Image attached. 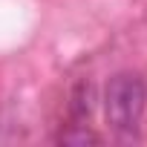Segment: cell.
Masks as SVG:
<instances>
[{
    "label": "cell",
    "mask_w": 147,
    "mask_h": 147,
    "mask_svg": "<svg viewBox=\"0 0 147 147\" xmlns=\"http://www.w3.org/2000/svg\"><path fill=\"white\" fill-rule=\"evenodd\" d=\"M144 107H147V87L138 75L121 72V75L110 78L107 92H104V113L113 130L136 133L141 124Z\"/></svg>",
    "instance_id": "cell-1"
},
{
    "label": "cell",
    "mask_w": 147,
    "mask_h": 147,
    "mask_svg": "<svg viewBox=\"0 0 147 147\" xmlns=\"http://www.w3.org/2000/svg\"><path fill=\"white\" fill-rule=\"evenodd\" d=\"M58 141H61V144H98L101 138H98L92 130H87L84 124H72L69 130H63V133L58 136Z\"/></svg>",
    "instance_id": "cell-2"
}]
</instances>
